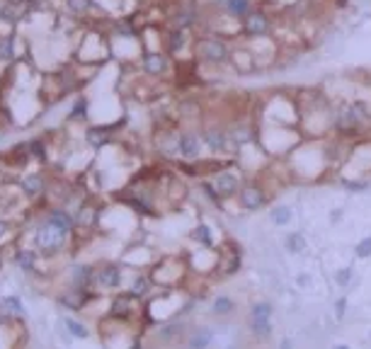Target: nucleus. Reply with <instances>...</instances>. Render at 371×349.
Masks as SVG:
<instances>
[{
	"instance_id": "f257e3e1",
	"label": "nucleus",
	"mask_w": 371,
	"mask_h": 349,
	"mask_svg": "<svg viewBox=\"0 0 371 349\" xmlns=\"http://www.w3.org/2000/svg\"><path fill=\"white\" fill-rule=\"evenodd\" d=\"M63 243H66L63 233H58V230L47 226V223H41V228L34 233V245H37V250L39 252H44V255L58 252V250L63 248Z\"/></svg>"
},
{
	"instance_id": "f03ea898",
	"label": "nucleus",
	"mask_w": 371,
	"mask_h": 349,
	"mask_svg": "<svg viewBox=\"0 0 371 349\" xmlns=\"http://www.w3.org/2000/svg\"><path fill=\"white\" fill-rule=\"evenodd\" d=\"M226 56H228V49H226L223 41L204 39V41L199 44V58L206 61V63H221V61H226Z\"/></svg>"
},
{
	"instance_id": "7ed1b4c3",
	"label": "nucleus",
	"mask_w": 371,
	"mask_h": 349,
	"mask_svg": "<svg viewBox=\"0 0 371 349\" xmlns=\"http://www.w3.org/2000/svg\"><path fill=\"white\" fill-rule=\"evenodd\" d=\"M177 150H180V156L187 158V160H194L199 156V150H202V143H199V136L197 134H182V136L177 138Z\"/></svg>"
},
{
	"instance_id": "20e7f679",
	"label": "nucleus",
	"mask_w": 371,
	"mask_h": 349,
	"mask_svg": "<svg viewBox=\"0 0 371 349\" xmlns=\"http://www.w3.org/2000/svg\"><path fill=\"white\" fill-rule=\"evenodd\" d=\"M95 279L102 289H117L121 284V269L117 265H104L100 272H95Z\"/></svg>"
},
{
	"instance_id": "39448f33",
	"label": "nucleus",
	"mask_w": 371,
	"mask_h": 349,
	"mask_svg": "<svg viewBox=\"0 0 371 349\" xmlns=\"http://www.w3.org/2000/svg\"><path fill=\"white\" fill-rule=\"evenodd\" d=\"M47 226H51V228H56L58 233H63V235H68L71 233V228H73V216L71 213H66V211H51L47 216V221H44Z\"/></svg>"
},
{
	"instance_id": "423d86ee",
	"label": "nucleus",
	"mask_w": 371,
	"mask_h": 349,
	"mask_svg": "<svg viewBox=\"0 0 371 349\" xmlns=\"http://www.w3.org/2000/svg\"><path fill=\"white\" fill-rule=\"evenodd\" d=\"M269 29V19L267 15H262V12H248L245 15V32L248 34H267Z\"/></svg>"
},
{
	"instance_id": "0eeeda50",
	"label": "nucleus",
	"mask_w": 371,
	"mask_h": 349,
	"mask_svg": "<svg viewBox=\"0 0 371 349\" xmlns=\"http://www.w3.org/2000/svg\"><path fill=\"white\" fill-rule=\"evenodd\" d=\"M216 189H219V194H223V197L233 194L238 189V177L233 172H221L216 177Z\"/></svg>"
},
{
	"instance_id": "6e6552de",
	"label": "nucleus",
	"mask_w": 371,
	"mask_h": 349,
	"mask_svg": "<svg viewBox=\"0 0 371 349\" xmlns=\"http://www.w3.org/2000/svg\"><path fill=\"white\" fill-rule=\"evenodd\" d=\"M22 189H25V194H29V197H39V194L44 192V177L41 174H25V180H22Z\"/></svg>"
},
{
	"instance_id": "1a4fd4ad",
	"label": "nucleus",
	"mask_w": 371,
	"mask_h": 349,
	"mask_svg": "<svg viewBox=\"0 0 371 349\" xmlns=\"http://www.w3.org/2000/svg\"><path fill=\"white\" fill-rule=\"evenodd\" d=\"M63 328L68 330V335H71V337H78V340H88V337H90V330H88L80 320L71 318V315H66V318H63Z\"/></svg>"
},
{
	"instance_id": "9d476101",
	"label": "nucleus",
	"mask_w": 371,
	"mask_h": 349,
	"mask_svg": "<svg viewBox=\"0 0 371 349\" xmlns=\"http://www.w3.org/2000/svg\"><path fill=\"white\" fill-rule=\"evenodd\" d=\"M228 141L231 138L226 136V134H221V131H206L204 134V143L211 150H226L228 148Z\"/></svg>"
},
{
	"instance_id": "9b49d317",
	"label": "nucleus",
	"mask_w": 371,
	"mask_h": 349,
	"mask_svg": "<svg viewBox=\"0 0 371 349\" xmlns=\"http://www.w3.org/2000/svg\"><path fill=\"white\" fill-rule=\"evenodd\" d=\"M143 68H146V73L158 75V73H163V71L167 68V61L163 58V56H158V54H150V56H146V58H143Z\"/></svg>"
},
{
	"instance_id": "f8f14e48",
	"label": "nucleus",
	"mask_w": 371,
	"mask_h": 349,
	"mask_svg": "<svg viewBox=\"0 0 371 349\" xmlns=\"http://www.w3.org/2000/svg\"><path fill=\"white\" fill-rule=\"evenodd\" d=\"M337 126H340V129H352V126H359V119L354 117V112H352V104H350V107H344V110L340 112V117H337Z\"/></svg>"
},
{
	"instance_id": "ddd939ff",
	"label": "nucleus",
	"mask_w": 371,
	"mask_h": 349,
	"mask_svg": "<svg viewBox=\"0 0 371 349\" xmlns=\"http://www.w3.org/2000/svg\"><path fill=\"white\" fill-rule=\"evenodd\" d=\"M211 342V332L209 330H197L192 337H189V349H206Z\"/></svg>"
},
{
	"instance_id": "4468645a",
	"label": "nucleus",
	"mask_w": 371,
	"mask_h": 349,
	"mask_svg": "<svg viewBox=\"0 0 371 349\" xmlns=\"http://www.w3.org/2000/svg\"><path fill=\"white\" fill-rule=\"evenodd\" d=\"M223 8L228 10L231 15H248L250 12V0H226Z\"/></svg>"
},
{
	"instance_id": "2eb2a0df",
	"label": "nucleus",
	"mask_w": 371,
	"mask_h": 349,
	"mask_svg": "<svg viewBox=\"0 0 371 349\" xmlns=\"http://www.w3.org/2000/svg\"><path fill=\"white\" fill-rule=\"evenodd\" d=\"M243 204L248 206V209H260L262 206V194L255 189V187H248L245 192H243Z\"/></svg>"
},
{
	"instance_id": "dca6fc26",
	"label": "nucleus",
	"mask_w": 371,
	"mask_h": 349,
	"mask_svg": "<svg viewBox=\"0 0 371 349\" xmlns=\"http://www.w3.org/2000/svg\"><path fill=\"white\" fill-rule=\"evenodd\" d=\"M284 245H287L289 252H301V250L306 248V238L301 235V233H291V235H287V240H284Z\"/></svg>"
},
{
	"instance_id": "f3484780",
	"label": "nucleus",
	"mask_w": 371,
	"mask_h": 349,
	"mask_svg": "<svg viewBox=\"0 0 371 349\" xmlns=\"http://www.w3.org/2000/svg\"><path fill=\"white\" fill-rule=\"evenodd\" d=\"M269 219H272L274 226H287L289 221H291V209L289 206H277L274 211L269 213Z\"/></svg>"
},
{
	"instance_id": "a211bd4d",
	"label": "nucleus",
	"mask_w": 371,
	"mask_h": 349,
	"mask_svg": "<svg viewBox=\"0 0 371 349\" xmlns=\"http://www.w3.org/2000/svg\"><path fill=\"white\" fill-rule=\"evenodd\" d=\"M0 303L5 306V311L10 313H17V315L25 313V303L19 301V296H5V298H0Z\"/></svg>"
},
{
	"instance_id": "6ab92c4d",
	"label": "nucleus",
	"mask_w": 371,
	"mask_h": 349,
	"mask_svg": "<svg viewBox=\"0 0 371 349\" xmlns=\"http://www.w3.org/2000/svg\"><path fill=\"white\" fill-rule=\"evenodd\" d=\"M15 56V41L10 37H3L0 39V61H10Z\"/></svg>"
},
{
	"instance_id": "aec40b11",
	"label": "nucleus",
	"mask_w": 371,
	"mask_h": 349,
	"mask_svg": "<svg viewBox=\"0 0 371 349\" xmlns=\"http://www.w3.org/2000/svg\"><path fill=\"white\" fill-rule=\"evenodd\" d=\"M269 315H272V306L269 303H257L250 313L252 320H269Z\"/></svg>"
},
{
	"instance_id": "412c9836",
	"label": "nucleus",
	"mask_w": 371,
	"mask_h": 349,
	"mask_svg": "<svg viewBox=\"0 0 371 349\" xmlns=\"http://www.w3.org/2000/svg\"><path fill=\"white\" fill-rule=\"evenodd\" d=\"M228 138H231V141H235V143H248V141L252 138V134H250V129H248V126H241V129L231 131V134H228Z\"/></svg>"
},
{
	"instance_id": "4be33fe9",
	"label": "nucleus",
	"mask_w": 371,
	"mask_h": 349,
	"mask_svg": "<svg viewBox=\"0 0 371 349\" xmlns=\"http://www.w3.org/2000/svg\"><path fill=\"white\" fill-rule=\"evenodd\" d=\"M231 311H233V301H231V298H226V296L216 298V303H213V313L226 315V313H231Z\"/></svg>"
},
{
	"instance_id": "5701e85b",
	"label": "nucleus",
	"mask_w": 371,
	"mask_h": 349,
	"mask_svg": "<svg viewBox=\"0 0 371 349\" xmlns=\"http://www.w3.org/2000/svg\"><path fill=\"white\" fill-rule=\"evenodd\" d=\"M252 332H255L257 337H269L272 325H269V320H252Z\"/></svg>"
},
{
	"instance_id": "b1692460",
	"label": "nucleus",
	"mask_w": 371,
	"mask_h": 349,
	"mask_svg": "<svg viewBox=\"0 0 371 349\" xmlns=\"http://www.w3.org/2000/svg\"><path fill=\"white\" fill-rule=\"evenodd\" d=\"M335 281H337V286H347L350 281H352V267H344V269H340L337 274H335Z\"/></svg>"
},
{
	"instance_id": "393cba45",
	"label": "nucleus",
	"mask_w": 371,
	"mask_h": 349,
	"mask_svg": "<svg viewBox=\"0 0 371 349\" xmlns=\"http://www.w3.org/2000/svg\"><path fill=\"white\" fill-rule=\"evenodd\" d=\"M185 46V34L177 29V32H172V37H170V51H180Z\"/></svg>"
},
{
	"instance_id": "a878e982",
	"label": "nucleus",
	"mask_w": 371,
	"mask_h": 349,
	"mask_svg": "<svg viewBox=\"0 0 371 349\" xmlns=\"http://www.w3.org/2000/svg\"><path fill=\"white\" fill-rule=\"evenodd\" d=\"M352 112H354V117L359 119V124H362V121L369 117V110H366V104H364V102H354V104H352Z\"/></svg>"
},
{
	"instance_id": "bb28decb",
	"label": "nucleus",
	"mask_w": 371,
	"mask_h": 349,
	"mask_svg": "<svg viewBox=\"0 0 371 349\" xmlns=\"http://www.w3.org/2000/svg\"><path fill=\"white\" fill-rule=\"evenodd\" d=\"M194 238L202 240L204 245H209V243H211V230H209V226H199V228L194 230Z\"/></svg>"
},
{
	"instance_id": "cd10ccee",
	"label": "nucleus",
	"mask_w": 371,
	"mask_h": 349,
	"mask_svg": "<svg viewBox=\"0 0 371 349\" xmlns=\"http://www.w3.org/2000/svg\"><path fill=\"white\" fill-rule=\"evenodd\" d=\"M354 252H357V257H369V255H371V238H364L362 243L357 245V250H354Z\"/></svg>"
},
{
	"instance_id": "c85d7f7f",
	"label": "nucleus",
	"mask_w": 371,
	"mask_h": 349,
	"mask_svg": "<svg viewBox=\"0 0 371 349\" xmlns=\"http://www.w3.org/2000/svg\"><path fill=\"white\" fill-rule=\"evenodd\" d=\"M146 289H148V279H143V276H141V279H136V284L131 286V294H134V296H143V294H146Z\"/></svg>"
},
{
	"instance_id": "c756f323",
	"label": "nucleus",
	"mask_w": 371,
	"mask_h": 349,
	"mask_svg": "<svg viewBox=\"0 0 371 349\" xmlns=\"http://www.w3.org/2000/svg\"><path fill=\"white\" fill-rule=\"evenodd\" d=\"M68 5H71V10L73 12H83V10H88V0H68Z\"/></svg>"
},
{
	"instance_id": "7c9ffc66",
	"label": "nucleus",
	"mask_w": 371,
	"mask_h": 349,
	"mask_svg": "<svg viewBox=\"0 0 371 349\" xmlns=\"http://www.w3.org/2000/svg\"><path fill=\"white\" fill-rule=\"evenodd\" d=\"M344 308H347V303H344V298H340V301H337V318H342Z\"/></svg>"
},
{
	"instance_id": "2f4dec72",
	"label": "nucleus",
	"mask_w": 371,
	"mask_h": 349,
	"mask_svg": "<svg viewBox=\"0 0 371 349\" xmlns=\"http://www.w3.org/2000/svg\"><path fill=\"white\" fill-rule=\"evenodd\" d=\"M83 112H85V102L80 100V102H78V107L73 110V114H83Z\"/></svg>"
},
{
	"instance_id": "473e14b6",
	"label": "nucleus",
	"mask_w": 371,
	"mask_h": 349,
	"mask_svg": "<svg viewBox=\"0 0 371 349\" xmlns=\"http://www.w3.org/2000/svg\"><path fill=\"white\" fill-rule=\"evenodd\" d=\"M279 349H291V342H289V340H284V342H281V347H279Z\"/></svg>"
},
{
	"instance_id": "72a5a7b5",
	"label": "nucleus",
	"mask_w": 371,
	"mask_h": 349,
	"mask_svg": "<svg viewBox=\"0 0 371 349\" xmlns=\"http://www.w3.org/2000/svg\"><path fill=\"white\" fill-rule=\"evenodd\" d=\"M333 349H350V347H344V344H337V347H333Z\"/></svg>"
},
{
	"instance_id": "f704fd0d",
	"label": "nucleus",
	"mask_w": 371,
	"mask_h": 349,
	"mask_svg": "<svg viewBox=\"0 0 371 349\" xmlns=\"http://www.w3.org/2000/svg\"><path fill=\"white\" fill-rule=\"evenodd\" d=\"M219 3H226V0H219Z\"/></svg>"
},
{
	"instance_id": "c9c22d12",
	"label": "nucleus",
	"mask_w": 371,
	"mask_h": 349,
	"mask_svg": "<svg viewBox=\"0 0 371 349\" xmlns=\"http://www.w3.org/2000/svg\"><path fill=\"white\" fill-rule=\"evenodd\" d=\"M369 337H371V335H369Z\"/></svg>"
}]
</instances>
